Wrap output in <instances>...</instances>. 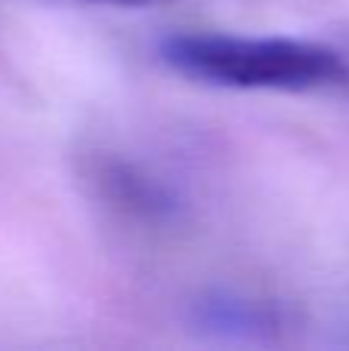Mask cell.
<instances>
[{
	"label": "cell",
	"mask_w": 349,
	"mask_h": 351,
	"mask_svg": "<svg viewBox=\"0 0 349 351\" xmlns=\"http://www.w3.org/2000/svg\"><path fill=\"white\" fill-rule=\"evenodd\" d=\"M158 59L183 77L226 90L306 93L349 80L340 49L300 37L170 34L161 40Z\"/></svg>",
	"instance_id": "cell-1"
},
{
	"label": "cell",
	"mask_w": 349,
	"mask_h": 351,
	"mask_svg": "<svg viewBox=\"0 0 349 351\" xmlns=\"http://www.w3.org/2000/svg\"><path fill=\"white\" fill-rule=\"evenodd\" d=\"M189 327L216 342H269L282 330V311L266 299L214 290L189 305Z\"/></svg>",
	"instance_id": "cell-2"
},
{
	"label": "cell",
	"mask_w": 349,
	"mask_h": 351,
	"mask_svg": "<svg viewBox=\"0 0 349 351\" xmlns=\"http://www.w3.org/2000/svg\"><path fill=\"white\" fill-rule=\"evenodd\" d=\"M93 182L109 206L142 222H167L179 213V200L164 179L121 158H102L93 167Z\"/></svg>",
	"instance_id": "cell-3"
},
{
	"label": "cell",
	"mask_w": 349,
	"mask_h": 351,
	"mask_svg": "<svg viewBox=\"0 0 349 351\" xmlns=\"http://www.w3.org/2000/svg\"><path fill=\"white\" fill-rule=\"evenodd\" d=\"M87 3H115V6H148L158 0H87Z\"/></svg>",
	"instance_id": "cell-4"
}]
</instances>
